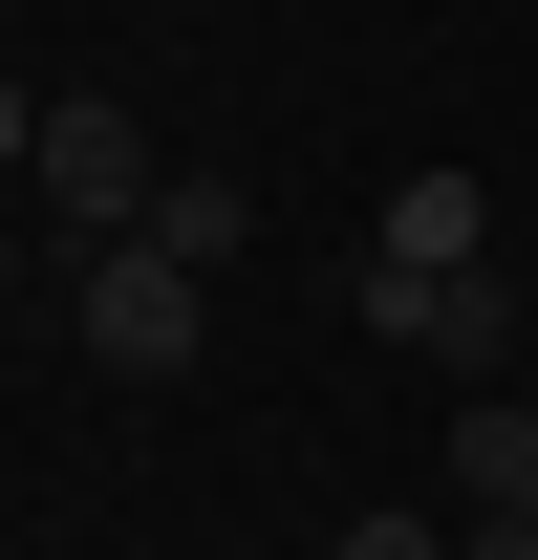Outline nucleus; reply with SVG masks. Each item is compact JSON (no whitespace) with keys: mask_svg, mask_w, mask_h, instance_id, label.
<instances>
[{"mask_svg":"<svg viewBox=\"0 0 538 560\" xmlns=\"http://www.w3.org/2000/svg\"><path fill=\"white\" fill-rule=\"evenodd\" d=\"M22 280H44V259H22V237H0V302H22Z\"/></svg>","mask_w":538,"mask_h":560,"instance_id":"8","label":"nucleus"},{"mask_svg":"<svg viewBox=\"0 0 538 560\" xmlns=\"http://www.w3.org/2000/svg\"><path fill=\"white\" fill-rule=\"evenodd\" d=\"M22 195H44V237H66V259H108V237H151V195H173V173H151V130L108 108V86H44V173H22Z\"/></svg>","mask_w":538,"mask_h":560,"instance_id":"1","label":"nucleus"},{"mask_svg":"<svg viewBox=\"0 0 538 560\" xmlns=\"http://www.w3.org/2000/svg\"><path fill=\"white\" fill-rule=\"evenodd\" d=\"M473 259H495V195H473V173H388V215H366V324H431Z\"/></svg>","mask_w":538,"mask_h":560,"instance_id":"3","label":"nucleus"},{"mask_svg":"<svg viewBox=\"0 0 538 560\" xmlns=\"http://www.w3.org/2000/svg\"><path fill=\"white\" fill-rule=\"evenodd\" d=\"M453 495H473V517H538V410H517V388L453 410Z\"/></svg>","mask_w":538,"mask_h":560,"instance_id":"4","label":"nucleus"},{"mask_svg":"<svg viewBox=\"0 0 538 560\" xmlns=\"http://www.w3.org/2000/svg\"><path fill=\"white\" fill-rule=\"evenodd\" d=\"M409 346H453V366H517V280H453V302H431Z\"/></svg>","mask_w":538,"mask_h":560,"instance_id":"6","label":"nucleus"},{"mask_svg":"<svg viewBox=\"0 0 538 560\" xmlns=\"http://www.w3.org/2000/svg\"><path fill=\"white\" fill-rule=\"evenodd\" d=\"M66 324H86V366H130V388H173V366H195V259H173V237H108V259H66Z\"/></svg>","mask_w":538,"mask_h":560,"instance_id":"2","label":"nucleus"},{"mask_svg":"<svg viewBox=\"0 0 538 560\" xmlns=\"http://www.w3.org/2000/svg\"><path fill=\"white\" fill-rule=\"evenodd\" d=\"M151 237H173V259L215 280V259H237V237H259V173H173V195H151Z\"/></svg>","mask_w":538,"mask_h":560,"instance_id":"5","label":"nucleus"},{"mask_svg":"<svg viewBox=\"0 0 538 560\" xmlns=\"http://www.w3.org/2000/svg\"><path fill=\"white\" fill-rule=\"evenodd\" d=\"M344 560H473V539H431V517H344Z\"/></svg>","mask_w":538,"mask_h":560,"instance_id":"7","label":"nucleus"}]
</instances>
